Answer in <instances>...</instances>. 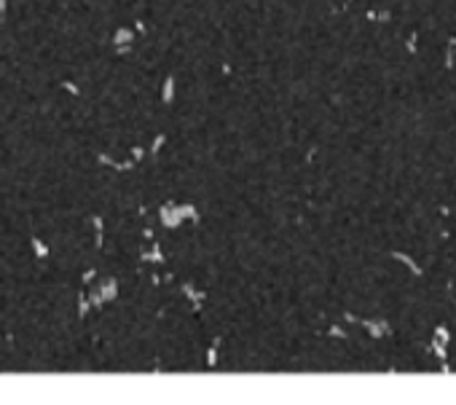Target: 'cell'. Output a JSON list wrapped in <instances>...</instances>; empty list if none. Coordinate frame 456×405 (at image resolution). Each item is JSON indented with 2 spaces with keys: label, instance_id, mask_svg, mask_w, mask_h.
<instances>
[{
  "label": "cell",
  "instance_id": "1",
  "mask_svg": "<svg viewBox=\"0 0 456 405\" xmlns=\"http://www.w3.org/2000/svg\"><path fill=\"white\" fill-rule=\"evenodd\" d=\"M32 247H35V252L41 258H46V247H43V242H38V239H32Z\"/></svg>",
  "mask_w": 456,
  "mask_h": 405
}]
</instances>
